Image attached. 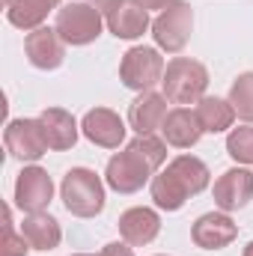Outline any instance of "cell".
Here are the masks:
<instances>
[{
  "label": "cell",
  "mask_w": 253,
  "mask_h": 256,
  "mask_svg": "<svg viewBox=\"0 0 253 256\" xmlns=\"http://www.w3.org/2000/svg\"><path fill=\"white\" fill-rule=\"evenodd\" d=\"M161 86H164L167 102H173V104H196L206 96L208 72H206L202 63H196L190 57H173L164 68Z\"/></svg>",
  "instance_id": "obj_1"
},
{
  "label": "cell",
  "mask_w": 253,
  "mask_h": 256,
  "mask_svg": "<svg viewBox=\"0 0 253 256\" xmlns=\"http://www.w3.org/2000/svg\"><path fill=\"white\" fill-rule=\"evenodd\" d=\"M66 208L78 218H96L102 208H104V185L102 179L86 170V167H74L63 176V185H60Z\"/></svg>",
  "instance_id": "obj_2"
},
{
  "label": "cell",
  "mask_w": 253,
  "mask_h": 256,
  "mask_svg": "<svg viewBox=\"0 0 253 256\" xmlns=\"http://www.w3.org/2000/svg\"><path fill=\"white\" fill-rule=\"evenodd\" d=\"M190 27H194L190 3H185V0H170L158 12V18L152 21V36H155L158 48H164L167 54H179L188 45Z\"/></svg>",
  "instance_id": "obj_3"
},
{
  "label": "cell",
  "mask_w": 253,
  "mask_h": 256,
  "mask_svg": "<svg viewBox=\"0 0 253 256\" xmlns=\"http://www.w3.org/2000/svg\"><path fill=\"white\" fill-rule=\"evenodd\" d=\"M102 12L92 3H68L57 9V24L54 30L60 33L66 45H90L102 33Z\"/></svg>",
  "instance_id": "obj_4"
},
{
  "label": "cell",
  "mask_w": 253,
  "mask_h": 256,
  "mask_svg": "<svg viewBox=\"0 0 253 256\" xmlns=\"http://www.w3.org/2000/svg\"><path fill=\"white\" fill-rule=\"evenodd\" d=\"M152 173H155V167L146 161V155L128 143L126 152H116V155L108 161L104 179H108V185L116 194H134L149 182Z\"/></svg>",
  "instance_id": "obj_5"
},
{
  "label": "cell",
  "mask_w": 253,
  "mask_h": 256,
  "mask_svg": "<svg viewBox=\"0 0 253 256\" xmlns=\"http://www.w3.org/2000/svg\"><path fill=\"white\" fill-rule=\"evenodd\" d=\"M161 78H164V60L155 48H131L122 54L120 80L128 90L149 92L155 84H161Z\"/></svg>",
  "instance_id": "obj_6"
},
{
  "label": "cell",
  "mask_w": 253,
  "mask_h": 256,
  "mask_svg": "<svg viewBox=\"0 0 253 256\" xmlns=\"http://www.w3.org/2000/svg\"><path fill=\"white\" fill-rule=\"evenodd\" d=\"M6 152L18 161H39L51 146L39 120H12L3 131Z\"/></svg>",
  "instance_id": "obj_7"
},
{
  "label": "cell",
  "mask_w": 253,
  "mask_h": 256,
  "mask_svg": "<svg viewBox=\"0 0 253 256\" xmlns=\"http://www.w3.org/2000/svg\"><path fill=\"white\" fill-rule=\"evenodd\" d=\"M54 196V182L42 167H24L15 179V206L27 214L42 212Z\"/></svg>",
  "instance_id": "obj_8"
},
{
  "label": "cell",
  "mask_w": 253,
  "mask_h": 256,
  "mask_svg": "<svg viewBox=\"0 0 253 256\" xmlns=\"http://www.w3.org/2000/svg\"><path fill=\"white\" fill-rule=\"evenodd\" d=\"M24 51H27V60L36 68H42V72L60 68L66 60V42L60 39V33L51 30V27L30 30L27 39H24Z\"/></svg>",
  "instance_id": "obj_9"
},
{
  "label": "cell",
  "mask_w": 253,
  "mask_h": 256,
  "mask_svg": "<svg viewBox=\"0 0 253 256\" xmlns=\"http://www.w3.org/2000/svg\"><path fill=\"white\" fill-rule=\"evenodd\" d=\"M236 236H238V226L224 212H208V214L196 218V224L190 226V238L202 250H220V248L232 244Z\"/></svg>",
  "instance_id": "obj_10"
},
{
  "label": "cell",
  "mask_w": 253,
  "mask_h": 256,
  "mask_svg": "<svg viewBox=\"0 0 253 256\" xmlns=\"http://www.w3.org/2000/svg\"><path fill=\"white\" fill-rule=\"evenodd\" d=\"M253 200V173L232 167L214 182V206L220 212H238Z\"/></svg>",
  "instance_id": "obj_11"
},
{
  "label": "cell",
  "mask_w": 253,
  "mask_h": 256,
  "mask_svg": "<svg viewBox=\"0 0 253 256\" xmlns=\"http://www.w3.org/2000/svg\"><path fill=\"white\" fill-rule=\"evenodd\" d=\"M80 131L90 143L102 146V149H116L126 140V122L120 120V114H114L110 108H96L84 116Z\"/></svg>",
  "instance_id": "obj_12"
},
{
  "label": "cell",
  "mask_w": 253,
  "mask_h": 256,
  "mask_svg": "<svg viewBox=\"0 0 253 256\" xmlns=\"http://www.w3.org/2000/svg\"><path fill=\"white\" fill-rule=\"evenodd\" d=\"M167 120V96L158 92H140L128 108V122L137 134H155Z\"/></svg>",
  "instance_id": "obj_13"
},
{
  "label": "cell",
  "mask_w": 253,
  "mask_h": 256,
  "mask_svg": "<svg viewBox=\"0 0 253 256\" xmlns=\"http://www.w3.org/2000/svg\"><path fill=\"white\" fill-rule=\"evenodd\" d=\"M158 232H161V218L152 208H146V206L128 208V212H122V218H120V236L126 238L131 248L149 244Z\"/></svg>",
  "instance_id": "obj_14"
},
{
  "label": "cell",
  "mask_w": 253,
  "mask_h": 256,
  "mask_svg": "<svg viewBox=\"0 0 253 256\" xmlns=\"http://www.w3.org/2000/svg\"><path fill=\"white\" fill-rule=\"evenodd\" d=\"M161 134H164V140H167L170 146H176V149H190V146L202 137V126H200V120H196L194 110L176 108V110L167 114V120H164V126H161Z\"/></svg>",
  "instance_id": "obj_15"
},
{
  "label": "cell",
  "mask_w": 253,
  "mask_h": 256,
  "mask_svg": "<svg viewBox=\"0 0 253 256\" xmlns=\"http://www.w3.org/2000/svg\"><path fill=\"white\" fill-rule=\"evenodd\" d=\"M108 27L116 39H137L149 27V9L140 0H126L120 9L108 15Z\"/></svg>",
  "instance_id": "obj_16"
},
{
  "label": "cell",
  "mask_w": 253,
  "mask_h": 256,
  "mask_svg": "<svg viewBox=\"0 0 253 256\" xmlns=\"http://www.w3.org/2000/svg\"><path fill=\"white\" fill-rule=\"evenodd\" d=\"M39 122L45 128V137H48V146L63 152V149H72L78 143V122L74 116L63 110V108H45Z\"/></svg>",
  "instance_id": "obj_17"
},
{
  "label": "cell",
  "mask_w": 253,
  "mask_h": 256,
  "mask_svg": "<svg viewBox=\"0 0 253 256\" xmlns=\"http://www.w3.org/2000/svg\"><path fill=\"white\" fill-rule=\"evenodd\" d=\"M6 18L18 30H39L48 12L60 6V0H6Z\"/></svg>",
  "instance_id": "obj_18"
},
{
  "label": "cell",
  "mask_w": 253,
  "mask_h": 256,
  "mask_svg": "<svg viewBox=\"0 0 253 256\" xmlns=\"http://www.w3.org/2000/svg\"><path fill=\"white\" fill-rule=\"evenodd\" d=\"M21 236L30 242L33 250H54V248L60 244V238H63L60 224H57L51 214H45V212L27 214L24 224H21Z\"/></svg>",
  "instance_id": "obj_19"
},
{
  "label": "cell",
  "mask_w": 253,
  "mask_h": 256,
  "mask_svg": "<svg viewBox=\"0 0 253 256\" xmlns=\"http://www.w3.org/2000/svg\"><path fill=\"white\" fill-rule=\"evenodd\" d=\"M194 114H196L202 131H212V134H220L236 122V110H232L230 98H218V96H202L196 102Z\"/></svg>",
  "instance_id": "obj_20"
},
{
  "label": "cell",
  "mask_w": 253,
  "mask_h": 256,
  "mask_svg": "<svg viewBox=\"0 0 253 256\" xmlns=\"http://www.w3.org/2000/svg\"><path fill=\"white\" fill-rule=\"evenodd\" d=\"M167 170L182 182V188L194 196V194L206 191V185H208V167L200 161V158H194V155H179V158H173L170 164H167Z\"/></svg>",
  "instance_id": "obj_21"
},
{
  "label": "cell",
  "mask_w": 253,
  "mask_h": 256,
  "mask_svg": "<svg viewBox=\"0 0 253 256\" xmlns=\"http://www.w3.org/2000/svg\"><path fill=\"white\" fill-rule=\"evenodd\" d=\"M188 196L190 194L182 188V182H179L170 170L152 176V200H155L158 208H164V212H179V208L188 202Z\"/></svg>",
  "instance_id": "obj_22"
},
{
  "label": "cell",
  "mask_w": 253,
  "mask_h": 256,
  "mask_svg": "<svg viewBox=\"0 0 253 256\" xmlns=\"http://www.w3.org/2000/svg\"><path fill=\"white\" fill-rule=\"evenodd\" d=\"M230 104L232 110L244 120V122H253V72H244L232 80L230 86Z\"/></svg>",
  "instance_id": "obj_23"
},
{
  "label": "cell",
  "mask_w": 253,
  "mask_h": 256,
  "mask_svg": "<svg viewBox=\"0 0 253 256\" xmlns=\"http://www.w3.org/2000/svg\"><path fill=\"white\" fill-rule=\"evenodd\" d=\"M226 152L238 164H253V128H232L226 137Z\"/></svg>",
  "instance_id": "obj_24"
},
{
  "label": "cell",
  "mask_w": 253,
  "mask_h": 256,
  "mask_svg": "<svg viewBox=\"0 0 253 256\" xmlns=\"http://www.w3.org/2000/svg\"><path fill=\"white\" fill-rule=\"evenodd\" d=\"M30 242L24 236H15L12 230V212L3 208V238H0V256H27Z\"/></svg>",
  "instance_id": "obj_25"
},
{
  "label": "cell",
  "mask_w": 253,
  "mask_h": 256,
  "mask_svg": "<svg viewBox=\"0 0 253 256\" xmlns=\"http://www.w3.org/2000/svg\"><path fill=\"white\" fill-rule=\"evenodd\" d=\"M131 146L140 149V152L146 155V161H149L155 170L167 161V140H161V137H155V134H137V137L131 140Z\"/></svg>",
  "instance_id": "obj_26"
},
{
  "label": "cell",
  "mask_w": 253,
  "mask_h": 256,
  "mask_svg": "<svg viewBox=\"0 0 253 256\" xmlns=\"http://www.w3.org/2000/svg\"><path fill=\"white\" fill-rule=\"evenodd\" d=\"M98 256H134V250L128 242H110V244H104V250Z\"/></svg>",
  "instance_id": "obj_27"
},
{
  "label": "cell",
  "mask_w": 253,
  "mask_h": 256,
  "mask_svg": "<svg viewBox=\"0 0 253 256\" xmlns=\"http://www.w3.org/2000/svg\"><path fill=\"white\" fill-rule=\"evenodd\" d=\"M126 0H92V6L98 9V12H104V15H110L114 9H120Z\"/></svg>",
  "instance_id": "obj_28"
},
{
  "label": "cell",
  "mask_w": 253,
  "mask_h": 256,
  "mask_svg": "<svg viewBox=\"0 0 253 256\" xmlns=\"http://www.w3.org/2000/svg\"><path fill=\"white\" fill-rule=\"evenodd\" d=\"M140 3H143L146 9H164V6H167L170 0H140Z\"/></svg>",
  "instance_id": "obj_29"
},
{
  "label": "cell",
  "mask_w": 253,
  "mask_h": 256,
  "mask_svg": "<svg viewBox=\"0 0 253 256\" xmlns=\"http://www.w3.org/2000/svg\"><path fill=\"white\" fill-rule=\"evenodd\" d=\"M244 256H253V242L248 244V248H244Z\"/></svg>",
  "instance_id": "obj_30"
},
{
  "label": "cell",
  "mask_w": 253,
  "mask_h": 256,
  "mask_svg": "<svg viewBox=\"0 0 253 256\" xmlns=\"http://www.w3.org/2000/svg\"><path fill=\"white\" fill-rule=\"evenodd\" d=\"M74 256H90V254H74Z\"/></svg>",
  "instance_id": "obj_31"
}]
</instances>
